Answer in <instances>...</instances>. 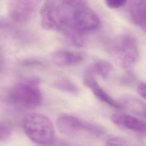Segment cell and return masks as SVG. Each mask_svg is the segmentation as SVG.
<instances>
[{"mask_svg": "<svg viewBox=\"0 0 146 146\" xmlns=\"http://www.w3.org/2000/svg\"><path fill=\"white\" fill-rule=\"evenodd\" d=\"M23 128L27 137L36 144L48 145L55 141L54 125L43 114L38 112L27 114L23 119Z\"/></svg>", "mask_w": 146, "mask_h": 146, "instance_id": "obj_2", "label": "cell"}, {"mask_svg": "<svg viewBox=\"0 0 146 146\" xmlns=\"http://www.w3.org/2000/svg\"><path fill=\"white\" fill-rule=\"evenodd\" d=\"M54 86L60 90L73 94L78 92V88L77 86L67 79L62 78L56 80L54 82Z\"/></svg>", "mask_w": 146, "mask_h": 146, "instance_id": "obj_14", "label": "cell"}, {"mask_svg": "<svg viewBox=\"0 0 146 146\" xmlns=\"http://www.w3.org/2000/svg\"><path fill=\"white\" fill-rule=\"evenodd\" d=\"M50 58L55 64L63 66L75 65L81 63L84 59L82 54L67 50L54 51L51 54Z\"/></svg>", "mask_w": 146, "mask_h": 146, "instance_id": "obj_11", "label": "cell"}, {"mask_svg": "<svg viewBox=\"0 0 146 146\" xmlns=\"http://www.w3.org/2000/svg\"><path fill=\"white\" fill-rule=\"evenodd\" d=\"M123 106L138 115L145 116V105L139 98L133 96H127L123 99Z\"/></svg>", "mask_w": 146, "mask_h": 146, "instance_id": "obj_13", "label": "cell"}, {"mask_svg": "<svg viewBox=\"0 0 146 146\" xmlns=\"http://www.w3.org/2000/svg\"><path fill=\"white\" fill-rule=\"evenodd\" d=\"M3 63V56H2V54L1 51V50H0V70L1 69V68H2V67Z\"/></svg>", "mask_w": 146, "mask_h": 146, "instance_id": "obj_19", "label": "cell"}, {"mask_svg": "<svg viewBox=\"0 0 146 146\" xmlns=\"http://www.w3.org/2000/svg\"><path fill=\"white\" fill-rule=\"evenodd\" d=\"M105 146H139L126 139L120 137H112L108 139Z\"/></svg>", "mask_w": 146, "mask_h": 146, "instance_id": "obj_15", "label": "cell"}, {"mask_svg": "<svg viewBox=\"0 0 146 146\" xmlns=\"http://www.w3.org/2000/svg\"><path fill=\"white\" fill-rule=\"evenodd\" d=\"M39 84V79L36 77L30 78L17 83L9 94V100L23 108H37L43 100Z\"/></svg>", "mask_w": 146, "mask_h": 146, "instance_id": "obj_4", "label": "cell"}, {"mask_svg": "<svg viewBox=\"0 0 146 146\" xmlns=\"http://www.w3.org/2000/svg\"><path fill=\"white\" fill-rule=\"evenodd\" d=\"M11 133V129L10 127L5 123L0 122V141L8 139Z\"/></svg>", "mask_w": 146, "mask_h": 146, "instance_id": "obj_16", "label": "cell"}, {"mask_svg": "<svg viewBox=\"0 0 146 146\" xmlns=\"http://www.w3.org/2000/svg\"><path fill=\"white\" fill-rule=\"evenodd\" d=\"M83 82L94 94V95L101 102L107 104L112 108L120 109L122 108L121 103L113 99L97 82L94 77L92 75L85 74Z\"/></svg>", "mask_w": 146, "mask_h": 146, "instance_id": "obj_9", "label": "cell"}, {"mask_svg": "<svg viewBox=\"0 0 146 146\" xmlns=\"http://www.w3.org/2000/svg\"><path fill=\"white\" fill-rule=\"evenodd\" d=\"M100 25V19L96 13L83 0H75L72 18L71 27L85 33L96 30Z\"/></svg>", "mask_w": 146, "mask_h": 146, "instance_id": "obj_6", "label": "cell"}, {"mask_svg": "<svg viewBox=\"0 0 146 146\" xmlns=\"http://www.w3.org/2000/svg\"><path fill=\"white\" fill-rule=\"evenodd\" d=\"M108 51L124 69L131 68L139 58L137 40L129 34H122L113 38L110 42Z\"/></svg>", "mask_w": 146, "mask_h": 146, "instance_id": "obj_5", "label": "cell"}, {"mask_svg": "<svg viewBox=\"0 0 146 146\" xmlns=\"http://www.w3.org/2000/svg\"><path fill=\"white\" fill-rule=\"evenodd\" d=\"M110 119L114 124L120 128L140 135L145 134V122L136 116L126 113H114Z\"/></svg>", "mask_w": 146, "mask_h": 146, "instance_id": "obj_8", "label": "cell"}, {"mask_svg": "<svg viewBox=\"0 0 146 146\" xmlns=\"http://www.w3.org/2000/svg\"><path fill=\"white\" fill-rule=\"evenodd\" d=\"M137 91L138 94L144 99H145V84L144 82H141L137 86Z\"/></svg>", "mask_w": 146, "mask_h": 146, "instance_id": "obj_18", "label": "cell"}, {"mask_svg": "<svg viewBox=\"0 0 146 146\" xmlns=\"http://www.w3.org/2000/svg\"><path fill=\"white\" fill-rule=\"evenodd\" d=\"M39 3L40 1L34 0L11 1L9 4V15L15 22H26L34 17Z\"/></svg>", "mask_w": 146, "mask_h": 146, "instance_id": "obj_7", "label": "cell"}, {"mask_svg": "<svg viewBox=\"0 0 146 146\" xmlns=\"http://www.w3.org/2000/svg\"><path fill=\"white\" fill-rule=\"evenodd\" d=\"M56 125L61 133L74 137L96 138L103 136L105 133L104 128L101 125L69 114L59 116Z\"/></svg>", "mask_w": 146, "mask_h": 146, "instance_id": "obj_3", "label": "cell"}, {"mask_svg": "<svg viewBox=\"0 0 146 146\" xmlns=\"http://www.w3.org/2000/svg\"><path fill=\"white\" fill-rule=\"evenodd\" d=\"M73 1H46L40 9L41 25L47 30L63 32L71 27Z\"/></svg>", "mask_w": 146, "mask_h": 146, "instance_id": "obj_1", "label": "cell"}, {"mask_svg": "<svg viewBox=\"0 0 146 146\" xmlns=\"http://www.w3.org/2000/svg\"><path fill=\"white\" fill-rule=\"evenodd\" d=\"M127 2L125 0H107L105 1L106 5L111 9L119 8Z\"/></svg>", "mask_w": 146, "mask_h": 146, "instance_id": "obj_17", "label": "cell"}, {"mask_svg": "<svg viewBox=\"0 0 146 146\" xmlns=\"http://www.w3.org/2000/svg\"><path fill=\"white\" fill-rule=\"evenodd\" d=\"M112 70L111 63L104 60H97L94 62L87 69L85 74L94 76L98 75L103 79H107Z\"/></svg>", "mask_w": 146, "mask_h": 146, "instance_id": "obj_12", "label": "cell"}, {"mask_svg": "<svg viewBox=\"0 0 146 146\" xmlns=\"http://www.w3.org/2000/svg\"><path fill=\"white\" fill-rule=\"evenodd\" d=\"M145 9V0H132L128 6V13L132 22L144 31L146 29Z\"/></svg>", "mask_w": 146, "mask_h": 146, "instance_id": "obj_10", "label": "cell"}]
</instances>
